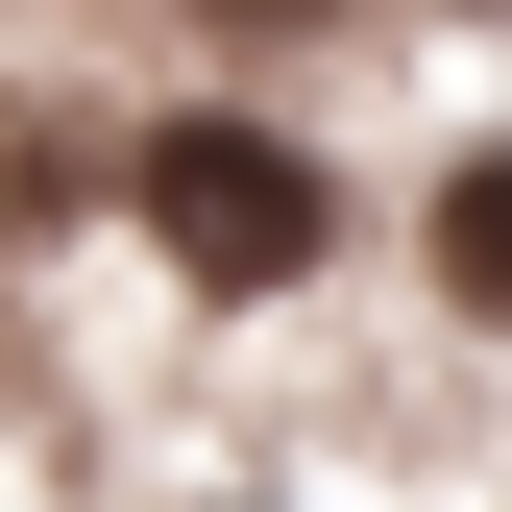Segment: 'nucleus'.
<instances>
[{
	"label": "nucleus",
	"instance_id": "obj_3",
	"mask_svg": "<svg viewBox=\"0 0 512 512\" xmlns=\"http://www.w3.org/2000/svg\"><path fill=\"white\" fill-rule=\"evenodd\" d=\"M220 25H293V0H220Z\"/></svg>",
	"mask_w": 512,
	"mask_h": 512
},
{
	"label": "nucleus",
	"instance_id": "obj_2",
	"mask_svg": "<svg viewBox=\"0 0 512 512\" xmlns=\"http://www.w3.org/2000/svg\"><path fill=\"white\" fill-rule=\"evenodd\" d=\"M415 244H439V293L512 342V147H464V171H439V220H415Z\"/></svg>",
	"mask_w": 512,
	"mask_h": 512
},
{
	"label": "nucleus",
	"instance_id": "obj_1",
	"mask_svg": "<svg viewBox=\"0 0 512 512\" xmlns=\"http://www.w3.org/2000/svg\"><path fill=\"white\" fill-rule=\"evenodd\" d=\"M147 244H171V269H196V293H293L317 269V244H342V196H317V147H293V122H147Z\"/></svg>",
	"mask_w": 512,
	"mask_h": 512
}]
</instances>
